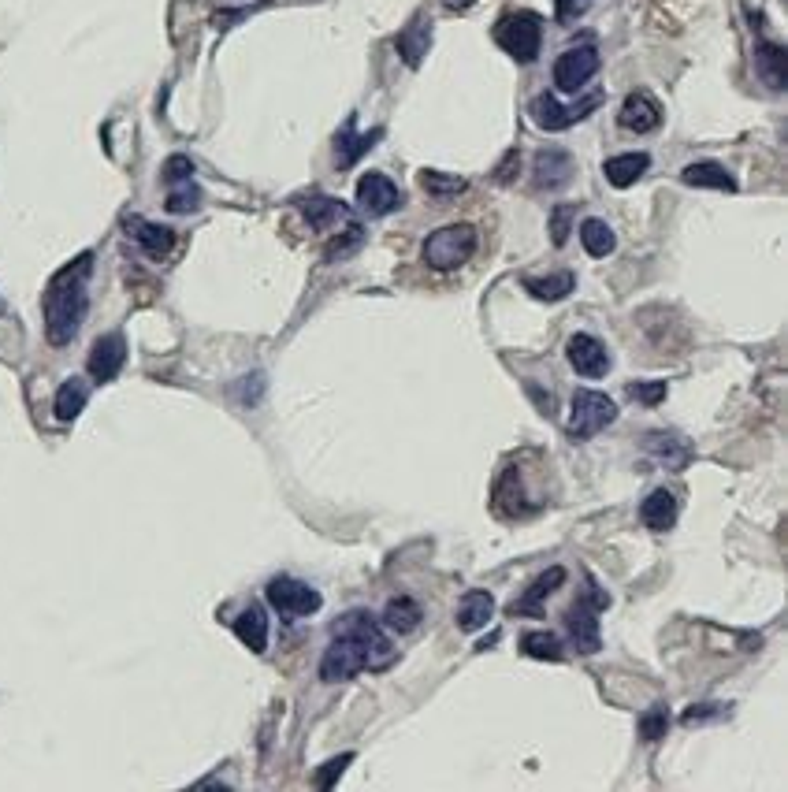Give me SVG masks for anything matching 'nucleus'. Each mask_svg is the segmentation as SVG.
Returning <instances> with one entry per match:
<instances>
[{
  "mask_svg": "<svg viewBox=\"0 0 788 792\" xmlns=\"http://www.w3.org/2000/svg\"><path fill=\"white\" fill-rule=\"evenodd\" d=\"M573 216H577L573 205H558V209L551 212V242L554 246H565V242H569V224H573Z\"/></svg>",
  "mask_w": 788,
  "mask_h": 792,
  "instance_id": "obj_36",
  "label": "nucleus"
},
{
  "mask_svg": "<svg viewBox=\"0 0 788 792\" xmlns=\"http://www.w3.org/2000/svg\"><path fill=\"white\" fill-rule=\"evenodd\" d=\"M394 49L402 53V60H406L409 67H421L424 53L432 49V23H428L424 15H413V23L394 38Z\"/></svg>",
  "mask_w": 788,
  "mask_h": 792,
  "instance_id": "obj_20",
  "label": "nucleus"
},
{
  "mask_svg": "<svg viewBox=\"0 0 788 792\" xmlns=\"http://www.w3.org/2000/svg\"><path fill=\"white\" fill-rule=\"evenodd\" d=\"M599 49L595 45H573L554 60V86L562 93H580L599 75Z\"/></svg>",
  "mask_w": 788,
  "mask_h": 792,
  "instance_id": "obj_8",
  "label": "nucleus"
},
{
  "mask_svg": "<svg viewBox=\"0 0 788 792\" xmlns=\"http://www.w3.org/2000/svg\"><path fill=\"white\" fill-rule=\"evenodd\" d=\"M629 398H636V402H644V406H658V402L666 398V380H655V383H629Z\"/></svg>",
  "mask_w": 788,
  "mask_h": 792,
  "instance_id": "obj_38",
  "label": "nucleus"
},
{
  "mask_svg": "<svg viewBox=\"0 0 788 792\" xmlns=\"http://www.w3.org/2000/svg\"><path fill=\"white\" fill-rule=\"evenodd\" d=\"M666 729H670V718H666V707H655V711H647L644 718H640V737H644L647 744H655V740L666 737Z\"/></svg>",
  "mask_w": 788,
  "mask_h": 792,
  "instance_id": "obj_34",
  "label": "nucleus"
},
{
  "mask_svg": "<svg viewBox=\"0 0 788 792\" xmlns=\"http://www.w3.org/2000/svg\"><path fill=\"white\" fill-rule=\"evenodd\" d=\"M755 71L770 90H785V49L774 41H762L755 49Z\"/></svg>",
  "mask_w": 788,
  "mask_h": 792,
  "instance_id": "obj_26",
  "label": "nucleus"
},
{
  "mask_svg": "<svg viewBox=\"0 0 788 792\" xmlns=\"http://www.w3.org/2000/svg\"><path fill=\"white\" fill-rule=\"evenodd\" d=\"M618 402L614 398H606L603 391H577L573 395V410H569V424H565V432H569V439H577V443H584V439L599 436L603 428H610V424L618 421Z\"/></svg>",
  "mask_w": 788,
  "mask_h": 792,
  "instance_id": "obj_6",
  "label": "nucleus"
},
{
  "mask_svg": "<svg viewBox=\"0 0 788 792\" xmlns=\"http://www.w3.org/2000/svg\"><path fill=\"white\" fill-rule=\"evenodd\" d=\"M495 41L506 56H513L517 64H532L539 60L543 49V19L536 12H510L495 23Z\"/></svg>",
  "mask_w": 788,
  "mask_h": 792,
  "instance_id": "obj_5",
  "label": "nucleus"
},
{
  "mask_svg": "<svg viewBox=\"0 0 788 792\" xmlns=\"http://www.w3.org/2000/svg\"><path fill=\"white\" fill-rule=\"evenodd\" d=\"M521 651H525L528 659H539V662H562L565 651H562V640L547 629H532V633L521 636Z\"/></svg>",
  "mask_w": 788,
  "mask_h": 792,
  "instance_id": "obj_31",
  "label": "nucleus"
},
{
  "mask_svg": "<svg viewBox=\"0 0 788 792\" xmlns=\"http://www.w3.org/2000/svg\"><path fill=\"white\" fill-rule=\"evenodd\" d=\"M681 183L699 186V190H725V194L736 190V179L725 172L718 160H696V164H688L681 172Z\"/></svg>",
  "mask_w": 788,
  "mask_h": 792,
  "instance_id": "obj_23",
  "label": "nucleus"
},
{
  "mask_svg": "<svg viewBox=\"0 0 788 792\" xmlns=\"http://www.w3.org/2000/svg\"><path fill=\"white\" fill-rule=\"evenodd\" d=\"M350 763H354V752L339 755V759H328V763L316 770V785H320V789H331V785L342 778V770H346Z\"/></svg>",
  "mask_w": 788,
  "mask_h": 792,
  "instance_id": "obj_37",
  "label": "nucleus"
},
{
  "mask_svg": "<svg viewBox=\"0 0 788 792\" xmlns=\"http://www.w3.org/2000/svg\"><path fill=\"white\" fill-rule=\"evenodd\" d=\"M421 618H424L421 603L409 599V595H398V599H391L383 607V629H394V633H413L421 625Z\"/></svg>",
  "mask_w": 788,
  "mask_h": 792,
  "instance_id": "obj_27",
  "label": "nucleus"
},
{
  "mask_svg": "<svg viewBox=\"0 0 788 792\" xmlns=\"http://www.w3.org/2000/svg\"><path fill=\"white\" fill-rule=\"evenodd\" d=\"M231 629H235V636L250 647L253 655H264V651H268V614H264V607L250 603V607L231 621Z\"/></svg>",
  "mask_w": 788,
  "mask_h": 792,
  "instance_id": "obj_19",
  "label": "nucleus"
},
{
  "mask_svg": "<svg viewBox=\"0 0 788 792\" xmlns=\"http://www.w3.org/2000/svg\"><path fill=\"white\" fill-rule=\"evenodd\" d=\"M725 707L722 703H699L692 711H684V726H699V722H710V718H722Z\"/></svg>",
  "mask_w": 788,
  "mask_h": 792,
  "instance_id": "obj_40",
  "label": "nucleus"
},
{
  "mask_svg": "<svg viewBox=\"0 0 788 792\" xmlns=\"http://www.w3.org/2000/svg\"><path fill=\"white\" fill-rule=\"evenodd\" d=\"M380 138H383V131L357 134V123L354 119H346V123H342V131L335 134V168H354L357 160L365 157L368 149L376 146Z\"/></svg>",
  "mask_w": 788,
  "mask_h": 792,
  "instance_id": "obj_14",
  "label": "nucleus"
},
{
  "mask_svg": "<svg viewBox=\"0 0 788 792\" xmlns=\"http://www.w3.org/2000/svg\"><path fill=\"white\" fill-rule=\"evenodd\" d=\"M0 313H4V302H0Z\"/></svg>",
  "mask_w": 788,
  "mask_h": 792,
  "instance_id": "obj_43",
  "label": "nucleus"
},
{
  "mask_svg": "<svg viewBox=\"0 0 788 792\" xmlns=\"http://www.w3.org/2000/svg\"><path fill=\"white\" fill-rule=\"evenodd\" d=\"M525 291L536 298V302H562L569 291H577V276L573 272H558V276L547 279H525Z\"/></svg>",
  "mask_w": 788,
  "mask_h": 792,
  "instance_id": "obj_30",
  "label": "nucleus"
},
{
  "mask_svg": "<svg viewBox=\"0 0 788 792\" xmlns=\"http://www.w3.org/2000/svg\"><path fill=\"white\" fill-rule=\"evenodd\" d=\"M591 0H558L554 4V19L562 23V27H569V23H577L580 15H588Z\"/></svg>",
  "mask_w": 788,
  "mask_h": 792,
  "instance_id": "obj_39",
  "label": "nucleus"
},
{
  "mask_svg": "<svg viewBox=\"0 0 788 792\" xmlns=\"http://www.w3.org/2000/svg\"><path fill=\"white\" fill-rule=\"evenodd\" d=\"M640 517L651 532H666V528L677 525V495L666 488H655L640 506Z\"/></svg>",
  "mask_w": 788,
  "mask_h": 792,
  "instance_id": "obj_24",
  "label": "nucleus"
},
{
  "mask_svg": "<svg viewBox=\"0 0 788 792\" xmlns=\"http://www.w3.org/2000/svg\"><path fill=\"white\" fill-rule=\"evenodd\" d=\"M565 357H569V365L577 369V376L584 380H599L610 372V354H606V346L588 335V331H577L569 343H565Z\"/></svg>",
  "mask_w": 788,
  "mask_h": 792,
  "instance_id": "obj_11",
  "label": "nucleus"
},
{
  "mask_svg": "<svg viewBox=\"0 0 788 792\" xmlns=\"http://www.w3.org/2000/svg\"><path fill=\"white\" fill-rule=\"evenodd\" d=\"M86 402H90V383L79 380V376H71L56 387V398H53V413L56 421H75L82 410H86Z\"/></svg>",
  "mask_w": 788,
  "mask_h": 792,
  "instance_id": "obj_25",
  "label": "nucleus"
},
{
  "mask_svg": "<svg viewBox=\"0 0 788 792\" xmlns=\"http://www.w3.org/2000/svg\"><path fill=\"white\" fill-rule=\"evenodd\" d=\"M618 123H621V131L651 134L658 123H662V108H658V101L655 97H647V93H629L618 112Z\"/></svg>",
  "mask_w": 788,
  "mask_h": 792,
  "instance_id": "obj_13",
  "label": "nucleus"
},
{
  "mask_svg": "<svg viewBox=\"0 0 788 792\" xmlns=\"http://www.w3.org/2000/svg\"><path fill=\"white\" fill-rule=\"evenodd\" d=\"M476 246H480V235H476L473 224H447L432 231L424 238V264L435 268V272H454L465 261H473Z\"/></svg>",
  "mask_w": 788,
  "mask_h": 792,
  "instance_id": "obj_3",
  "label": "nucleus"
},
{
  "mask_svg": "<svg viewBox=\"0 0 788 792\" xmlns=\"http://www.w3.org/2000/svg\"><path fill=\"white\" fill-rule=\"evenodd\" d=\"M580 246L591 253V257H610L614 246H618V238H614V227L606 224V220H584L580 224Z\"/></svg>",
  "mask_w": 788,
  "mask_h": 792,
  "instance_id": "obj_29",
  "label": "nucleus"
},
{
  "mask_svg": "<svg viewBox=\"0 0 788 792\" xmlns=\"http://www.w3.org/2000/svg\"><path fill=\"white\" fill-rule=\"evenodd\" d=\"M599 105H603V93H591L588 101H580V105H573V108L558 105L554 93H539L536 101H532V119H536L543 131H569L573 123L588 119Z\"/></svg>",
  "mask_w": 788,
  "mask_h": 792,
  "instance_id": "obj_9",
  "label": "nucleus"
},
{
  "mask_svg": "<svg viewBox=\"0 0 788 792\" xmlns=\"http://www.w3.org/2000/svg\"><path fill=\"white\" fill-rule=\"evenodd\" d=\"M402 190L380 172H368L357 179V205L368 216H391L394 209H402Z\"/></svg>",
  "mask_w": 788,
  "mask_h": 792,
  "instance_id": "obj_10",
  "label": "nucleus"
},
{
  "mask_svg": "<svg viewBox=\"0 0 788 792\" xmlns=\"http://www.w3.org/2000/svg\"><path fill=\"white\" fill-rule=\"evenodd\" d=\"M421 186L432 194V198L447 201V198H458V194H465V179H458V175H443V172H432V168H424L421 172Z\"/></svg>",
  "mask_w": 788,
  "mask_h": 792,
  "instance_id": "obj_32",
  "label": "nucleus"
},
{
  "mask_svg": "<svg viewBox=\"0 0 788 792\" xmlns=\"http://www.w3.org/2000/svg\"><path fill=\"white\" fill-rule=\"evenodd\" d=\"M647 168H651V157H647V153H618V157H610L603 164V175L610 186L629 190L636 179H644Z\"/></svg>",
  "mask_w": 788,
  "mask_h": 792,
  "instance_id": "obj_22",
  "label": "nucleus"
},
{
  "mask_svg": "<svg viewBox=\"0 0 788 792\" xmlns=\"http://www.w3.org/2000/svg\"><path fill=\"white\" fill-rule=\"evenodd\" d=\"M513 164H517V153H510V157H506V164H502V168H499V175H495V179H499V183H510Z\"/></svg>",
  "mask_w": 788,
  "mask_h": 792,
  "instance_id": "obj_41",
  "label": "nucleus"
},
{
  "mask_svg": "<svg viewBox=\"0 0 788 792\" xmlns=\"http://www.w3.org/2000/svg\"><path fill=\"white\" fill-rule=\"evenodd\" d=\"M123 227H127V235H131L149 257H168V253L175 250V231H171V227L149 224L142 216H127V224Z\"/></svg>",
  "mask_w": 788,
  "mask_h": 792,
  "instance_id": "obj_16",
  "label": "nucleus"
},
{
  "mask_svg": "<svg viewBox=\"0 0 788 792\" xmlns=\"http://www.w3.org/2000/svg\"><path fill=\"white\" fill-rule=\"evenodd\" d=\"M264 595H268V607L276 610L279 618H309V614H316V610L324 607V599H320V592H316L313 584L298 581V577H287V573H279V577H272L268 581V588H264Z\"/></svg>",
  "mask_w": 788,
  "mask_h": 792,
  "instance_id": "obj_7",
  "label": "nucleus"
},
{
  "mask_svg": "<svg viewBox=\"0 0 788 792\" xmlns=\"http://www.w3.org/2000/svg\"><path fill=\"white\" fill-rule=\"evenodd\" d=\"M439 4H443V8H450V12H469L476 0H439Z\"/></svg>",
  "mask_w": 788,
  "mask_h": 792,
  "instance_id": "obj_42",
  "label": "nucleus"
},
{
  "mask_svg": "<svg viewBox=\"0 0 788 792\" xmlns=\"http://www.w3.org/2000/svg\"><path fill=\"white\" fill-rule=\"evenodd\" d=\"M610 607V595L599 588V584L588 577V592L584 599H577L573 607L565 610V633H569V644L577 647L580 655H595L603 647V636H599V610Z\"/></svg>",
  "mask_w": 788,
  "mask_h": 792,
  "instance_id": "obj_4",
  "label": "nucleus"
},
{
  "mask_svg": "<svg viewBox=\"0 0 788 792\" xmlns=\"http://www.w3.org/2000/svg\"><path fill=\"white\" fill-rule=\"evenodd\" d=\"M168 212H175V216H186V212H197V205H201V190H197L194 179H186V183H175L168 194Z\"/></svg>",
  "mask_w": 788,
  "mask_h": 792,
  "instance_id": "obj_33",
  "label": "nucleus"
},
{
  "mask_svg": "<svg viewBox=\"0 0 788 792\" xmlns=\"http://www.w3.org/2000/svg\"><path fill=\"white\" fill-rule=\"evenodd\" d=\"M90 272H93V253L86 250L49 279L41 309H45V335H49L53 346H67L79 335L86 309H90V291H86L90 287Z\"/></svg>",
  "mask_w": 788,
  "mask_h": 792,
  "instance_id": "obj_2",
  "label": "nucleus"
},
{
  "mask_svg": "<svg viewBox=\"0 0 788 792\" xmlns=\"http://www.w3.org/2000/svg\"><path fill=\"white\" fill-rule=\"evenodd\" d=\"M302 212H305V220H309V227H316V231H328L331 224L350 220V209H346L342 201H335V198H324V194H316V198L302 201Z\"/></svg>",
  "mask_w": 788,
  "mask_h": 792,
  "instance_id": "obj_28",
  "label": "nucleus"
},
{
  "mask_svg": "<svg viewBox=\"0 0 788 792\" xmlns=\"http://www.w3.org/2000/svg\"><path fill=\"white\" fill-rule=\"evenodd\" d=\"M569 175H573V157L565 153V149H543L536 157V186L539 190H558V186L569 183Z\"/></svg>",
  "mask_w": 788,
  "mask_h": 792,
  "instance_id": "obj_21",
  "label": "nucleus"
},
{
  "mask_svg": "<svg viewBox=\"0 0 788 792\" xmlns=\"http://www.w3.org/2000/svg\"><path fill=\"white\" fill-rule=\"evenodd\" d=\"M491 614H495V599H491V592L473 588V592L461 595L458 610H454V621H458L461 633H480L487 621H491Z\"/></svg>",
  "mask_w": 788,
  "mask_h": 792,
  "instance_id": "obj_18",
  "label": "nucleus"
},
{
  "mask_svg": "<svg viewBox=\"0 0 788 792\" xmlns=\"http://www.w3.org/2000/svg\"><path fill=\"white\" fill-rule=\"evenodd\" d=\"M394 662V647L383 625L365 610H350L331 625V644L320 659V677L328 685L350 681L361 670H387Z\"/></svg>",
  "mask_w": 788,
  "mask_h": 792,
  "instance_id": "obj_1",
  "label": "nucleus"
},
{
  "mask_svg": "<svg viewBox=\"0 0 788 792\" xmlns=\"http://www.w3.org/2000/svg\"><path fill=\"white\" fill-rule=\"evenodd\" d=\"M647 454L655 458V462H662L666 469H673V473H681V469H688V462H692V447L684 443L677 432H647Z\"/></svg>",
  "mask_w": 788,
  "mask_h": 792,
  "instance_id": "obj_15",
  "label": "nucleus"
},
{
  "mask_svg": "<svg viewBox=\"0 0 788 792\" xmlns=\"http://www.w3.org/2000/svg\"><path fill=\"white\" fill-rule=\"evenodd\" d=\"M562 584H565V569L562 566H551L547 573H539L536 581H532V588H528V592L521 595V599H513V603H510V614H513V618H517V614H532V618H536L539 607H543V599L558 592Z\"/></svg>",
  "mask_w": 788,
  "mask_h": 792,
  "instance_id": "obj_17",
  "label": "nucleus"
},
{
  "mask_svg": "<svg viewBox=\"0 0 788 792\" xmlns=\"http://www.w3.org/2000/svg\"><path fill=\"white\" fill-rule=\"evenodd\" d=\"M127 365V339L119 331H108L93 343L90 357H86V369L97 383H112Z\"/></svg>",
  "mask_w": 788,
  "mask_h": 792,
  "instance_id": "obj_12",
  "label": "nucleus"
},
{
  "mask_svg": "<svg viewBox=\"0 0 788 792\" xmlns=\"http://www.w3.org/2000/svg\"><path fill=\"white\" fill-rule=\"evenodd\" d=\"M186 179H194V160L183 157V153H175V157L164 160V183L175 186V183H186Z\"/></svg>",
  "mask_w": 788,
  "mask_h": 792,
  "instance_id": "obj_35",
  "label": "nucleus"
}]
</instances>
